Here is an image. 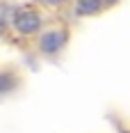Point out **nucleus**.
Masks as SVG:
<instances>
[{
    "mask_svg": "<svg viewBox=\"0 0 130 133\" xmlns=\"http://www.w3.org/2000/svg\"><path fill=\"white\" fill-rule=\"evenodd\" d=\"M12 28L23 37H32V35L41 32V14L34 12L32 7H18V9H14Z\"/></svg>",
    "mask_w": 130,
    "mask_h": 133,
    "instance_id": "nucleus-1",
    "label": "nucleus"
},
{
    "mask_svg": "<svg viewBox=\"0 0 130 133\" xmlns=\"http://www.w3.org/2000/svg\"><path fill=\"white\" fill-rule=\"evenodd\" d=\"M103 2H105V7H107V5H110V7H112V5H117L119 0H103Z\"/></svg>",
    "mask_w": 130,
    "mask_h": 133,
    "instance_id": "nucleus-7",
    "label": "nucleus"
},
{
    "mask_svg": "<svg viewBox=\"0 0 130 133\" xmlns=\"http://www.w3.org/2000/svg\"><path fill=\"white\" fill-rule=\"evenodd\" d=\"M103 7H105L103 0H75L73 12H75V16L85 18V16H98L103 12Z\"/></svg>",
    "mask_w": 130,
    "mask_h": 133,
    "instance_id": "nucleus-3",
    "label": "nucleus"
},
{
    "mask_svg": "<svg viewBox=\"0 0 130 133\" xmlns=\"http://www.w3.org/2000/svg\"><path fill=\"white\" fill-rule=\"evenodd\" d=\"M18 85H21V78L14 71H0V96L12 94L14 90H18Z\"/></svg>",
    "mask_w": 130,
    "mask_h": 133,
    "instance_id": "nucleus-4",
    "label": "nucleus"
},
{
    "mask_svg": "<svg viewBox=\"0 0 130 133\" xmlns=\"http://www.w3.org/2000/svg\"><path fill=\"white\" fill-rule=\"evenodd\" d=\"M41 2H46V5H50V7H62L66 0H41Z\"/></svg>",
    "mask_w": 130,
    "mask_h": 133,
    "instance_id": "nucleus-6",
    "label": "nucleus"
},
{
    "mask_svg": "<svg viewBox=\"0 0 130 133\" xmlns=\"http://www.w3.org/2000/svg\"><path fill=\"white\" fill-rule=\"evenodd\" d=\"M12 16H14V7L0 5V30H2L5 25H12Z\"/></svg>",
    "mask_w": 130,
    "mask_h": 133,
    "instance_id": "nucleus-5",
    "label": "nucleus"
},
{
    "mask_svg": "<svg viewBox=\"0 0 130 133\" xmlns=\"http://www.w3.org/2000/svg\"><path fill=\"white\" fill-rule=\"evenodd\" d=\"M66 44H68V30H64V28H52V30L41 32L39 53L46 55V57H55V55H59L66 48Z\"/></svg>",
    "mask_w": 130,
    "mask_h": 133,
    "instance_id": "nucleus-2",
    "label": "nucleus"
}]
</instances>
